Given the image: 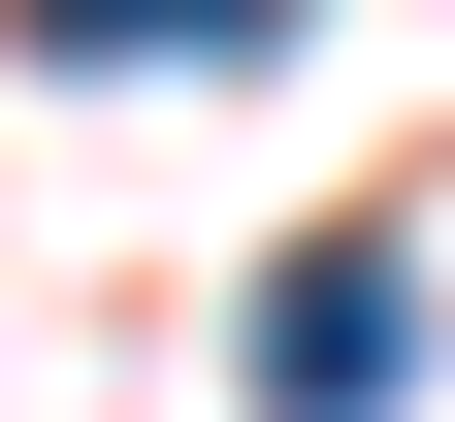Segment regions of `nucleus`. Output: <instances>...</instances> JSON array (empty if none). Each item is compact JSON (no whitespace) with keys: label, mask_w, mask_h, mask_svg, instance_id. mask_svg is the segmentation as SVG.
<instances>
[{"label":"nucleus","mask_w":455,"mask_h":422,"mask_svg":"<svg viewBox=\"0 0 455 422\" xmlns=\"http://www.w3.org/2000/svg\"><path fill=\"white\" fill-rule=\"evenodd\" d=\"M423 390V260H390V227H293V260H260V422H390Z\"/></svg>","instance_id":"obj_1"},{"label":"nucleus","mask_w":455,"mask_h":422,"mask_svg":"<svg viewBox=\"0 0 455 422\" xmlns=\"http://www.w3.org/2000/svg\"><path fill=\"white\" fill-rule=\"evenodd\" d=\"M131 33H260V0H33V66H131Z\"/></svg>","instance_id":"obj_2"}]
</instances>
